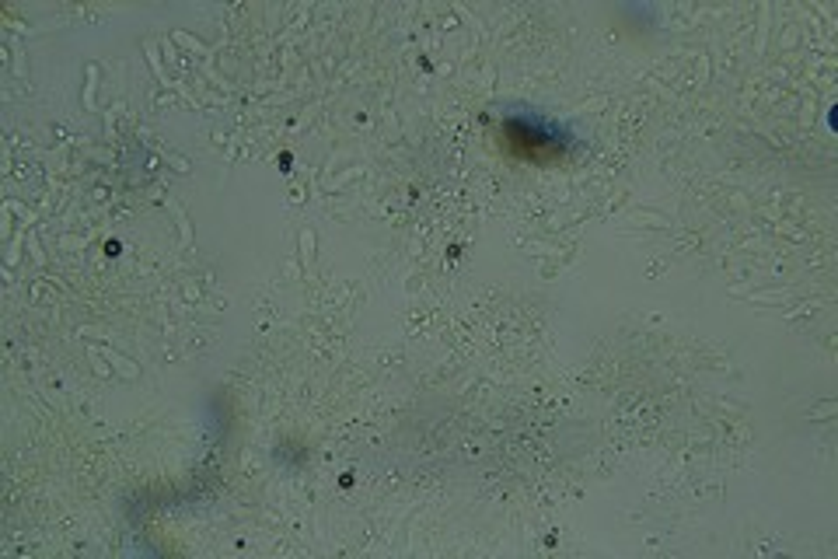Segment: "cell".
<instances>
[{
  "label": "cell",
  "mask_w": 838,
  "mask_h": 559,
  "mask_svg": "<svg viewBox=\"0 0 838 559\" xmlns=\"http://www.w3.org/2000/svg\"><path fill=\"white\" fill-rule=\"evenodd\" d=\"M507 144L510 147H524V158H535L542 161L545 154H556L559 144L556 137H545L542 130H535V126H524V123H510L507 126Z\"/></svg>",
  "instance_id": "obj_1"
}]
</instances>
